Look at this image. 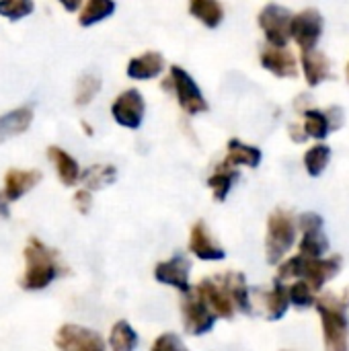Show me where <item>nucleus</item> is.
I'll return each instance as SVG.
<instances>
[{
	"instance_id": "a878e982",
	"label": "nucleus",
	"mask_w": 349,
	"mask_h": 351,
	"mask_svg": "<svg viewBox=\"0 0 349 351\" xmlns=\"http://www.w3.org/2000/svg\"><path fill=\"white\" fill-rule=\"evenodd\" d=\"M115 12V2L113 0H86L78 14V23L82 27H91L99 21H105Z\"/></svg>"
},
{
	"instance_id": "6ab92c4d",
	"label": "nucleus",
	"mask_w": 349,
	"mask_h": 351,
	"mask_svg": "<svg viewBox=\"0 0 349 351\" xmlns=\"http://www.w3.org/2000/svg\"><path fill=\"white\" fill-rule=\"evenodd\" d=\"M31 121H33V107H29V105L0 115V144L27 132Z\"/></svg>"
},
{
	"instance_id": "e433bc0d",
	"label": "nucleus",
	"mask_w": 349,
	"mask_h": 351,
	"mask_svg": "<svg viewBox=\"0 0 349 351\" xmlns=\"http://www.w3.org/2000/svg\"><path fill=\"white\" fill-rule=\"evenodd\" d=\"M60 4H62L68 12H74V10H78V8H80L82 0H60Z\"/></svg>"
},
{
	"instance_id": "bb28decb",
	"label": "nucleus",
	"mask_w": 349,
	"mask_h": 351,
	"mask_svg": "<svg viewBox=\"0 0 349 351\" xmlns=\"http://www.w3.org/2000/svg\"><path fill=\"white\" fill-rule=\"evenodd\" d=\"M331 119L327 113L319 109H309L304 111V136L315 138V140H325L331 132Z\"/></svg>"
},
{
	"instance_id": "f3484780",
	"label": "nucleus",
	"mask_w": 349,
	"mask_h": 351,
	"mask_svg": "<svg viewBox=\"0 0 349 351\" xmlns=\"http://www.w3.org/2000/svg\"><path fill=\"white\" fill-rule=\"evenodd\" d=\"M165 70V58L158 51H144L136 56L128 64V76L134 80H150L156 78Z\"/></svg>"
},
{
	"instance_id": "2f4dec72",
	"label": "nucleus",
	"mask_w": 349,
	"mask_h": 351,
	"mask_svg": "<svg viewBox=\"0 0 349 351\" xmlns=\"http://www.w3.org/2000/svg\"><path fill=\"white\" fill-rule=\"evenodd\" d=\"M35 8L33 0H0V16L8 21H21Z\"/></svg>"
},
{
	"instance_id": "cd10ccee",
	"label": "nucleus",
	"mask_w": 349,
	"mask_h": 351,
	"mask_svg": "<svg viewBox=\"0 0 349 351\" xmlns=\"http://www.w3.org/2000/svg\"><path fill=\"white\" fill-rule=\"evenodd\" d=\"M109 346L115 351H132L138 348V333L130 327L128 321H119L113 325L109 335Z\"/></svg>"
},
{
	"instance_id": "c85d7f7f",
	"label": "nucleus",
	"mask_w": 349,
	"mask_h": 351,
	"mask_svg": "<svg viewBox=\"0 0 349 351\" xmlns=\"http://www.w3.org/2000/svg\"><path fill=\"white\" fill-rule=\"evenodd\" d=\"M331 160V148L327 144H317L304 154V169L311 177H319Z\"/></svg>"
},
{
	"instance_id": "473e14b6",
	"label": "nucleus",
	"mask_w": 349,
	"mask_h": 351,
	"mask_svg": "<svg viewBox=\"0 0 349 351\" xmlns=\"http://www.w3.org/2000/svg\"><path fill=\"white\" fill-rule=\"evenodd\" d=\"M290 292V302L298 308H311L317 304L315 294H313V286L306 280H298L296 284H292Z\"/></svg>"
},
{
	"instance_id": "393cba45",
	"label": "nucleus",
	"mask_w": 349,
	"mask_h": 351,
	"mask_svg": "<svg viewBox=\"0 0 349 351\" xmlns=\"http://www.w3.org/2000/svg\"><path fill=\"white\" fill-rule=\"evenodd\" d=\"M239 179V173L234 171V167H226V165H218V169L214 171V175L208 179V187L214 193L216 202H226L234 181Z\"/></svg>"
},
{
	"instance_id": "ddd939ff",
	"label": "nucleus",
	"mask_w": 349,
	"mask_h": 351,
	"mask_svg": "<svg viewBox=\"0 0 349 351\" xmlns=\"http://www.w3.org/2000/svg\"><path fill=\"white\" fill-rule=\"evenodd\" d=\"M202 298L210 304V308L220 317V319H232L237 304L232 300V296L228 294V290L224 288V284L218 278H206L197 284L195 288Z\"/></svg>"
},
{
	"instance_id": "9d476101",
	"label": "nucleus",
	"mask_w": 349,
	"mask_h": 351,
	"mask_svg": "<svg viewBox=\"0 0 349 351\" xmlns=\"http://www.w3.org/2000/svg\"><path fill=\"white\" fill-rule=\"evenodd\" d=\"M144 113H146V103H144V97L140 95V90H136V88L123 90L111 105L113 119L128 130H138L142 125Z\"/></svg>"
},
{
	"instance_id": "9b49d317",
	"label": "nucleus",
	"mask_w": 349,
	"mask_h": 351,
	"mask_svg": "<svg viewBox=\"0 0 349 351\" xmlns=\"http://www.w3.org/2000/svg\"><path fill=\"white\" fill-rule=\"evenodd\" d=\"M56 348L64 351H103L105 341L99 333L80 327V325H64L56 333Z\"/></svg>"
},
{
	"instance_id": "f704fd0d",
	"label": "nucleus",
	"mask_w": 349,
	"mask_h": 351,
	"mask_svg": "<svg viewBox=\"0 0 349 351\" xmlns=\"http://www.w3.org/2000/svg\"><path fill=\"white\" fill-rule=\"evenodd\" d=\"M74 206L80 214H88L91 212V206H93V195H91V189H78L74 193Z\"/></svg>"
},
{
	"instance_id": "c9c22d12",
	"label": "nucleus",
	"mask_w": 349,
	"mask_h": 351,
	"mask_svg": "<svg viewBox=\"0 0 349 351\" xmlns=\"http://www.w3.org/2000/svg\"><path fill=\"white\" fill-rule=\"evenodd\" d=\"M8 206H10V202H8V199L4 197V193L0 191V216H2V218H8V216H10Z\"/></svg>"
},
{
	"instance_id": "c756f323",
	"label": "nucleus",
	"mask_w": 349,
	"mask_h": 351,
	"mask_svg": "<svg viewBox=\"0 0 349 351\" xmlns=\"http://www.w3.org/2000/svg\"><path fill=\"white\" fill-rule=\"evenodd\" d=\"M115 177H117V171H115V167H111V165H95V167L86 169V171L80 175L82 183H84L88 189H101V187L113 183Z\"/></svg>"
},
{
	"instance_id": "2eb2a0df",
	"label": "nucleus",
	"mask_w": 349,
	"mask_h": 351,
	"mask_svg": "<svg viewBox=\"0 0 349 351\" xmlns=\"http://www.w3.org/2000/svg\"><path fill=\"white\" fill-rule=\"evenodd\" d=\"M259 62L267 72H272L278 78H294L298 74V62H296L294 53L288 51L286 47L272 45V47L263 49L259 56Z\"/></svg>"
},
{
	"instance_id": "412c9836",
	"label": "nucleus",
	"mask_w": 349,
	"mask_h": 351,
	"mask_svg": "<svg viewBox=\"0 0 349 351\" xmlns=\"http://www.w3.org/2000/svg\"><path fill=\"white\" fill-rule=\"evenodd\" d=\"M261 150L255 148V146H249V144H243L241 140L232 138L228 142V154L224 158L222 165L226 167H239V165H245V167H251V169H257L261 165Z\"/></svg>"
},
{
	"instance_id": "4c0bfd02",
	"label": "nucleus",
	"mask_w": 349,
	"mask_h": 351,
	"mask_svg": "<svg viewBox=\"0 0 349 351\" xmlns=\"http://www.w3.org/2000/svg\"><path fill=\"white\" fill-rule=\"evenodd\" d=\"M348 78H349V64H348Z\"/></svg>"
},
{
	"instance_id": "7c9ffc66",
	"label": "nucleus",
	"mask_w": 349,
	"mask_h": 351,
	"mask_svg": "<svg viewBox=\"0 0 349 351\" xmlns=\"http://www.w3.org/2000/svg\"><path fill=\"white\" fill-rule=\"evenodd\" d=\"M101 90V78L97 74H84L78 84H76V95H74V103L78 107L88 105Z\"/></svg>"
},
{
	"instance_id": "f03ea898",
	"label": "nucleus",
	"mask_w": 349,
	"mask_h": 351,
	"mask_svg": "<svg viewBox=\"0 0 349 351\" xmlns=\"http://www.w3.org/2000/svg\"><path fill=\"white\" fill-rule=\"evenodd\" d=\"M23 255H25V263H27L25 276L21 280L23 290H43L60 276V265L56 261V253L49 251L35 237L29 239Z\"/></svg>"
},
{
	"instance_id": "0eeeda50",
	"label": "nucleus",
	"mask_w": 349,
	"mask_h": 351,
	"mask_svg": "<svg viewBox=\"0 0 349 351\" xmlns=\"http://www.w3.org/2000/svg\"><path fill=\"white\" fill-rule=\"evenodd\" d=\"M292 12L280 4H267L259 16L257 23L261 27V31L265 33L269 45H278V47H286L288 39L292 37Z\"/></svg>"
},
{
	"instance_id": "f8f14e48",
	"label": "nucleus",
	"mask_w": 349,
	"mask_h": 351,
	"mask_svg": "<svg viewBox=\"0 0 349 351\" xmlns=\"http://www.w3.org/2000/svg\"><path fill=\"white\" fill-rule=\"evenodd\" d=\"M189 269H191L189 259L183 257V255H175L173 259L163 261V263H158L154 267V280L158 284L173 286L175 290L187 294L191 290V286H189Z\"/></svg>"
},
{
	"instance_id": "a211bd4d",
	"label": "nucleus",
	"mask_w": 349,
	"mask_h": 351,
	"mask_svg": "<svg viewBox=\"0 0 349 351\" xmlns=\"http://www.w3.org/2000/svg\"><path fill=\"white\" fill-rule=\"evenodd\" d=\"M300 64H302V72H304L309 86H319L331 74V66H329L327 56L317 51V49H302Z\"/></svg>"
},
{
	"instance_id": "423d86ee",
	"label": "nucleus",
	"mask_w": 349,
	"mask_h": 351,
	"mask_svg": "<svg viewBox=\"0 0 349 351\" xmlns=\"http://www.w3.org/2000/svg\"><path fill=\"white\" fill-rule=\"evenodd\" d=\"M181 313H183V327L189 335H206L214 329L216 325V313L210 308V304L202 298V294L197 290H189L183 304H181Z\"/></svg>"
},
{
	"instance_id": "72a5a7b5",
	"label": "nucleus",
	"mask_w": 349,
	"mask_h": 351,
	"mask_svg": "<svg viewBox=\"0 0 349 351\" xmlns=\"http://www.w3.org/2000/svg\"><path fill=\"white\" fill-rule=\"evenodd\" d=\"M152 350L154 351H179V350H185V346H183V341L175 335V333H163L156 341H154V346H152Z\"/></svg>"
},
{
	"instance_id": "5701e85b",
	"label": "nucleus",
	"mask_w": 349,
	"mask_h": 351,
	"mask_svg": "<svg viewBox=\"0 0 349 351\" xmlns=\"http://www.w3.org/2000/svg\"><path fill=\"white\" fill-rule=\"evenodd\" d=\"M189 14L208 29H216L224 21V8L218 0H189Z\"/></svg>"
},
{
	"instance_id": "6e6552de",
	"label": "nucleus",
	"mask_w": 349,
	"mask_h": 351,
	"mask_svg": "<svg viewBox=\"0 0 349 351\" xmlns=\"http://www.w3.org/2000/svg\"><path fill=\"white\" fill-rule=\"evenodd\" d=\"M302 239L298 243V253L306 257H323L329 251V241L323 230V218L315 212H306L298 218Z\"/></svg>"
},
{
	"instance_id": "1a4fd4ad",
	"label": "nucleus",
	"mask_w": 349,
	"mask_h": 351,
	"mask_svg": "<svg viewBox=\"0 0 349 351\" xmlns=\"http://www.w3.org/2000/svg\"><path fill=\"white\" fill-rule=\"evenodd\" d=\"M325 29L323 14L315 8H306L292 16V39L300 45V49H315Z\"/></svg>"
},
{
	"instance_id": "20e7f679",
	"label": "nucleus",
	"mask_w": 349,
	"mask_h": 351,
	"mask_svg": "<svg viewBox=\"0 0 349 351\" xmlns=\"http://www.w3.org/2000/svg\"><path fill=\"white\" fill-rule=\"evenodd\" d=\"M296 243V222L286 210H276L267 218V239H265V255L267 263H280L286 253Z\"/></svg>"
},
{
	"instance_id": "aec40b11",
	"label": "nucleus",
	"mask_w": 349,
	"mask_h": 351,
	"mask_svg": "<svg viewBox=\"0 0 349 351\" xmlns=\"http://www.w3.org/2000/svg\"><path fill=\"white\" fill-rule=\"evenodd\" d=\"M47 156H49V160L53 162L60 181H62L66 187L76 185V181L80 179V167H78V162H76L66 150H62L60 146H49V148H47Z\"/></svg>"
},
{
	"instance_id": "4468645a",
	"label": "nucleus",
	"mask_w": 349,
	"mask_h": 351,
	"mask_svg": "<svg viewBox=\"0 0 349 351\" xmlns=\"http://www.w3.org/2000/svg\"><path fill=\"white\" fill-rule=\"evenodd\" d=\"M189 251L202 261H222L226 257V251L212 239V234L208 230V224L202 222V220L191 226Z\"/></svg>"
},
{
	"instance_id": "f257e3e1",
	"label": "nucleus",
	"mask_w": 349,
	"mask_h": 351,
	"mask_svg": "<svg viewBox=\"0 0 349 351\" xmlns=\"http://www.w3.org/2000/svg\"><path fill=\"white\" fill-rule=\"evenodd\" d=\"M341 269V257H331V259H323V257H306V255H296L288 261H284L280 265L278 278L282 280H306L313 290H321L329 280H333Z\"/></svg>"
},
{
	"instance_id": "39448f33",
	"label": "nucleus",
	"mask_w": 349,
	"mask_h": 351,
	"mask_svg": "<svg viewBox=\"0 0 349 351\" xmlns=\"http://www.w3.org/2000/svg\"><path fill=\"white\" fill-rule=\"evenodd\" d=\"M169 82L165 80V86H173L175 95H177V101L181 105V109L189 115H200L204 111H208V101L204 99L197 82L191 78V74L181 68V66H171V72H169Z\"/></svg>"
},
{
	"instance_id": "b1692460",
	"label": "nucleus",
	"mask_w": 349,
	"mask_h": 351,
	"mask_svg": "<svg viewBox=\"0 0 349 351\" xmlns=\"http://www.w3.org/2000/svg\"><path fill=\"white\" fill-rule=\"evenodd\" d=\"M290 292L284 288L282 278L274 282V288L265 294V308H267V319L269 321H280L290 306Z\"/></svg>"
},
{
	"instance_id": "4be33fe9",
	"label": "nucleus",
	"mask_w": 349,
	"mask_h": 351,
	"mask_svg": "<svg viewBox=\"0 0 349 351\" xmlns=\"http://www.w3.org/2000/svg\"><path fill=\"white\" fill-rule=\"evenodd\" d=\"M218 280L224 284V288L232 296V300L237 304V311H241L243 315H249L251 313V302H249V286H247L245 276L239 274V271H228V274L218 276Z\"/></svg>"
},
{
	"instance_id": "7ed1b4c3",
	"label": "nucleus",
	"mask_w": 349,
	"mask_h": 351,
	"mask_svg": "<svg viewBox=\"0 0 349 351\" xmlns=\"http://www.w3.org/2000/svg\"><path fill=\"white\" fill-rule=\"evenodd\" d=\"M317 311L321 315L325 348L329 351H346L349 348V323L346 317V302L337 298L317 300Z\"/></svg>"
},
{
	"instance_id": "dca6fc26",
	"label": "nucleus",
	"mask_w": 349,
	"mask_h": 351,
	"mask_svg": "<svg viewBox=\"0 0 349 351\" xmlns=\"http://www.w3.org/2000/svg\"><path fill=\"white\" fill-rule=\"evenodd\" d=\"M41 173L31 169V171H21V169H10L6 175H4V197L8 202H16L21 199L27 191H31L39 181H41Z\"/></svg>"
}]
</instances>
